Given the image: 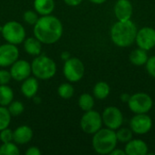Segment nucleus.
Listing matches in <instances>:
<instances>
[{
    "instance_id": "nucleus-1",
    "label": "nucleus",
    "mask_w": 155,
    "mask_h": 155,
    "mask_svg": "<svg viewBox=\"0 0 155 155\" xmlns=\"http://www.w3.org/2000/svg\"><path fill=\"white\" fill-rule=\"evenodd\" d=\"M63 24L58 17L47 15H41L34 25V36L44 45H53L60 40L63 35Z\"/></svg>"
},
{
    "instance_id": "nucleus-2",
    "label": "nucleus",
    "mask_w": 155,
    "mask_h": 155,
    "mask_svg": "<svg viewBox=\"0 0 155 155\" xmlns=\"http://www.w3.org/2000/svg\"><path fill=\"white\" fill-rule=\"evenodd\" d=\"M137 27L131 20H117L111 27L110 35L112 42L122 48L131 46L135 42Z\"/></svg>"
},
{
    "instance_id": "nucleus-3",
    "label": "nucleus",
    "mask_w": 155,
    "mask_h": 155,
    "mask_svg": "<svg viewBox=\"0 0 155 155\" xmlns=\"http://www.w3.org/2000/svg\"><path fill=\"white\" fill-rule=\"evenodd\" d=\"M93 135L92 145L95 153L98 154H110L111 152L116 148L118 140L114 130L107 127L101 128Z\"/></svg>"
},
{
    "instance_id": "nucleus-4",
    "label": "nucleus",
    "mask_w": 155,
    "mask_h": 155,
    "mask_svg": "<svg viewBox=\"0 0 155 155\" xmlns=\"http://www.w3.org/2000/svg\"><path fill=\"white\" fill-rule=\"evenodd\" d=\"M32 74L40 80H49L56 74V64L49 56L39 54L35 57L31 63Z\"/></svg>"
},
{
    "instance_id": "nucleus-5",
    "label": "nucleus",
    "mask_w": 155,
    "mask_h": 155,
    "mask_svg": "<svg viewBox=\"0 0 155 155\" xmlns=\"http://www.w3.org/2000/svg\"><path fill=\"white\" fill-rule=\"evenodd\" d=\"M1 34L6 43L15 45L22 44L26 37V32L24 25L17 21L6 22L1 27Z\"/></svg>"
},
{
    "instance_id": "nucleus-6",
    "label": "nucleus",
    "mask_w": 155,
    "mask_h": 155,
    "mask_svg": "<svg viewBox=\"0 0 155 155\" xmlns=\"http://www.w3.org/2000/svg\"><path fill=\"white\" fill-rule=\"evenodd\" d=\"M84 64L77 57H70L64 61L63 74L69 83H77L84 75Z\"/></svg>"
},
{
    "instance_id": "nucleus-7",
    "label": "nucleus",
    "mask_w": 155,
    "mask_h": 155,
    "mask_svg": "<svg viewBox=\"0 0 155 155\" xmlns=\"http://www.w3.org/2000/svg\"><path fill=\"white\" fill-rule=\"evenodd\" d=\"M127 104L130 111L134 114H148V112L153 108V101L146 93H136L130 96Z\"/></svg>"
},
{
    "instance_id": "nucleus-8",
    "label": "nucleus",
    "mask_w": 155,
    "mask_h": 155,
    "mask_svg": "<svg viewBox=\"0 0 155 155\" xmlns=\"http://www.w3.org/2000/svg\"><path fill=\"white\" fill-rule=\"evenodd\" d=\"M103 119L102 114H100L95 110H90L84 112L81 120L80 126L84 133L87 134H94L97 131H99L103 126Z\"/></svg>"
},
{
    "instance_id": "nucleus-9",
    "label": "nucleus",
    "mask_w": 155,
    "mask_h": 155,
    "mask_svg": "<svg viewBox=\"0 0 155 155\" xmlns=\"http://www.w3.org/2000/svg\"><path fill=\"white\" fill-rule=\"evenodd\" d=\"M103 124L105 127L116 131L124 124V114L116 106L106 107L102 114Z\"/></svg>"
},
{
    "instance_id": "nucleus-10",
    "label": "nucleus",
    "mask_w": 155,
    "mask_h": 155,
    "mask_svg": "<svg viewBox=\"0 0 155 155\" xmlns=\"http://www.w3.org/2000/svg\"><path fill=\"white\" fill-rule=\"evenodd\" d=\"M153 127V120L147 114H134L130 121V128L134 134L143 135L148 134Z\"/></svg>"
},
{
    "instance_id": "nucleus-11",
    "label": "nucleus",
    "mask_w": 155,
    "mask_h": 155,
    "mask_svg": "<svg viewBox=\"0 0 155 155\" xmlns=\"http://www.w3.org/2000/svg\"><path fill=\"white\" fill-rule=\"evenodd\" d=\"M135 43L139 48L149 51L155 47V29L144 26L137 30Z\"/></svg>"
},
{
    "instance_id": "nucleus-12",
    "label": "nucleus",
    "mask_w": 155,
    "mask_h": 155,
    "mask_svg": "<svg viewBox=\"0 0 155 155\" xmlns=\"http://www.w3.org/2000/svg\"><path fill=\"white\" fill-rule=\"evenodd\" d=\"M19 57V49L15 45L5 43L0 45V67L11 66Z\"/></svg>"
},
{
    "instance_id": "nucleus-13",
    "label": "nucleus",
    "mask_w": 155,
    "mask_h": 155,
    "mask_svg": "<svg viewBox=\"0 0 155 155\" xmlns=\"http://www.w3.org/2000/svg\"><path fill=\"white\" fill-rule=\"evenodd\" d=\"M10 74L12 79L17 82H22L32 74L31 64L24 59H17L10 66Z\"/></svg>"
},
{
    "instance_id": "nucleus-14",
    "label": "nucleus",
    "mask_w": 155,
    "mask_h": 155,
    "mask_svg": "<svg viewBox=\"0 0 155 155\" xmlns=\"http://www.w3.org/2000/svg\"><path fill=\"white\" fill-rule=\"evenodd\" d=\"M114 11L117 20H129L134 14V6L130 0H117L114 4Z\"/></svg>"
},
{
    "instance_id": "nucleus-15",
    "label": "nucleus",
    "mask_w": 155,
    "mask_h": 155,
    "mask_svg": "<svg viewBox=\"0 0 155 155\" xmlns=\"http://www.w3.org/2000/svg\"><path fill=\"white\" fill-rule=\"evenodd\" d=\"M124 151L127 155H146L149 148L144 141L141 139H132L126 143Z\"/></svg>"
},
{
    "instance_id": "nucleus-16",
    "label": "nucleus",
    "mask_w": 155,
    "mask_h": 155,
    "mask_svg": "<svg viewBox=\"0 0 155 155\" xmlns=\"http://www.w3.org/2000/svg\"><path fill=\"white\" fill-rule=\"evenodd\" d=\"M21 93L23 95L27 98H33L35 95H36L38 89H39V83L38 79L35 76H29L24 81H22L21 84Z\"/></svg>"
},
{
    "instance_id": "nucleus-17",
    "label": "nucleus",
    "mask_w": 155,
    "mask_h": 155,
    "mask_svg": "<svg viewBox=\"0 0 155 155\" xmlns=\"http://www.w3.org/2000/svg\"><path fill=\"white\" fill-rule=\"evenodd\" d=\"M33 130L28 125H20L14 131V142L16 144H26L33 138Z\"/></svg>"
},
{
    "instance_id": "nucleus-18",
    "label": "nucleus",
    "mask_w": 155,
    "mask_h": 155,
    "mask_svg": "<svg viewBox=\"0 0 155 155\" xmlns=\"http://www.w3.org/2000/svg\"><path fill=\"white\" fill-rule=\"evenodd\" d=\"M24 49L26 54L32 56H37L42 53V43L35 36L25 37L23 42Z\"/></svg>"
},
{
    "instance_id": "nucleus-19",
    "label": "nucleus",
    "mask_w": 155,
    "mask_h": 155,
    "mask_svg": "<svg viewBox=\"0 0 155 155\" xmlns=\"http://www.w3.org/2000/svg\"><path fill=\"white\" fill-rule=\"evenodd\" d=\"M54 6V0H34V10L40 15H51Z\"/></svg>"
},
{
    "instance_id": "nucleus-20",
    "label": "nucleus",
    "mask_w": 155,
    "mask_h": 155,
    "mask_svg": "<svg viewBox=\"0 0 155 155\" xmlns=\"http://www.w3.org/2000/svg\"><path fill=\"white\" fill-rule=\"evenodd\" d=\"M130 62L136 66H142L144 65L149 58L147 51L143 50L142 48H137L134 49V51H132V53L130 54Z\"/></svg>"
},
{
    "instance_id": "nucleus-21",
    "label": "nucleus",
    "mask_w": 155,
    "mask_h": 155,
    "mask_svg": "<svg viewBox=\"0 0 155 155\" xmlns=\"http://www.w3.org/2000/svg\"><path fill=\"white\" fill-rule=\"evenodd\" d=\"M110 92H111L110 85L106 82H104V81H100L96 83L93 89L94 96L98 100L106 99L108 95L110 94Z\"/></svg>"
},
{
    "instance_id": "nucleus-22",
    "label": "nucleus",
    "mask_w": 155,
    "mask_h": 155,
    "mask_svg": "<svg viewBox=\"0 0 155 155\" xmlns=\"http://www.w3.org/2000/svg\"><path fill=\"white\" fill-rule=\"evenodd\" d=\"M14 91L8 84L0 85V105L8 106L14 100Z\"/></svg>"
},
{
    "instance_id": "nucleus-23",
    "label": "nucleus",
    "mask_w": 155,
    "mask_h": 155,
    "mask_svg": "<svg viewBox=\"0 0 155 155\" xmlns=\"http://www.w3.org/2000/svg\"><path fill=\"white\" fill-rule=\"evenodd\" d=\"M78 105H79L80 109L84 112H87V111L92 110L94 106V96L91 95L90 94H87V93L81 94L79 99H78Z\"/></svg>"
},
{
    "instance_id": "nucleus-24",
    "label": "nucleus",
    "mask_w": 155,
    "mask_h": 155,
    "mask_svg": "<svg viewBox=\"0 0 155 155\" xmlns=\"http://www.w3.org/2000/svg\"><path fill=\"white\" fill-rule=\"evenodd\" d=\"M57 93L62 99L68 100L71 99L74 94V88L70 83H64L58 86Z\"/></svg>"
},
{
    "instance_id": "nucleus-25",
    "label": "nucleus",
    "mask_w": 155,
    "mask_h": 155,
    "mask_svg": "<svg viewBox=\"0 0 155 155\" xmlns=\"http://www.w3.org/2000/svg\"><path fill=\"white\" fill-rule=\"evenodd\" d=\"M20 150L15 142L4 143L0 146V155H19Z\"/></svg>"
},
{
    "instance_id": "nucleus-26",
    "label": "nucleus",
    "mask_w": 155,
    "mask_h": 155,
    "mask_svg": "<svg viewBox=\"0 0 155 155\" xmlns=\"http://www.w3.org/2000/svg\"><path fill=\"white\" fill-rule=\"evenodd\" d=\"M116 133V137L118 142L122 143H126L129 141H131L134 137V133L131 130V128H126V127H120L117 129Z\"/></svg>"
},
{
    "instance_id": "nucleus-27",
    "label": "nucleus",
    "mask_w": 155,
    "mask_h": 155,
    "mask_svg": "<svg viewBox=\"0 0 155 155\" xmlns=\"http://www.w3.org/2000/svg\"><path fill=\"white\" fill-rule=\"evenodd\" d=\"M11 114L9 113L6 106L0 105V131L9 126L11 123Z\"/></svg>"
},
{
    "instance_id": "nucleus-28",
    "label": "nucleus",
    "mask_w": 155,
    "mask_h": 155,
    "mask_svg": "<svg viewBox=\"0 0 155 155\" xmlns=\"http://www.w3.org/2000/svg\"><path fill=\"white\" fill-rule=\"evenodd\" d=\"M7 109L12 116H18L22 114L25 111L24 104L20 101H12L9 105L7 106Z\"/></svg>"
},
{
    "instance_id": "nucleus-29",
    "label": "nucleus",
    "mask_w": 155,
    "mask_h": 155,
    "mask_svg": "<svg viewBox=\"0 0 155 155\" xmlns=\"http://www.w3.org/2000/svg\"><path fill=\"white\" fill-rule=\"evenodd\" d=\"M23 18H24V21L26 24L34 25L37 22L39 16H38V14L35 10H27V11H25L24 13Z\"/></svg>"
},
{
    "instance_id": "nucleus-30",
    "label": "nucleus",
    "mask_w": 155,
    "mask_h": 155,
    "mask_svg": "<svg viewBox=\"0 0 155 155\" xmlns=\"http://www.w3.org/2000/svg\"><path fill=\"white\" fill-rule=\"evenodd\" d=\"M13 140H14V131H12L8 127L0 131V141L2 142V143L14 142Z\"/></svg>"
},
{
    "instance_id": "nucleus-31",
    "label": "nucleus",
    "mask_w": 155,
    "mask_h": 155,
    "mask_svg": "<svg viewBox=\"0 0 155 155\" xmlns=\"http://www.w3.org/2000/svg\"><path fill=\"white\" fill-rule=\"evenodd\" d=\"M145 67H146V71L148 72V74L152 77L155 78V55H153L148 58L145 64Z\"/></svg>"
},
{
    "instance_id": "nucleus-32",
    "label": "nucleus",
    "mask_w": 155,
    "mask_h": 155,
    "mask_svg": "<svg viewBox=\"0 0 155 155\" xmlns=\"http://www.w3.org/2000/svg\"><path fill=\"white\" fill-rule=\"evenodd\" d=\"M12 77L10 72L5 69H0V85L8 84L11 81Z\"/></svg>"
},
{
    "instance_id": "nucleus-33",
    "label": "nucleus",
    "mask_w": 155,
    "mask_h": 155,
    "mask_svg": "<svg viewBox=\"0 0 155 155\" xmlns=\"http://www.w3.org/2000/svg\"><path fill=\"white\" fill-rule=\"evenodd\" d=\"M42 152L36 146H31L25 151V155H41Z\"/></svg>"
},
{
    "instance_id": "nucleus-34",
    "label": "nucleus",
    "mask_w": 155,
    "mask_h": 155,
    "mask_svg": "<svg viewBox=\"0 0 155 155\" xmlns=\"http://www.w3.org/2000/svg\"><path fill=\"white\" fill-rule=\"evenodd\" d=\"M63 1L69 6H77L83 2V0H63Z\"/></svg>"
},
{
    "instance_id": "nucleus-35",
    "label": "nucleus",
    "mask_w": 155,
    "mask_h": 155,
    "mask_svg": "<svg viewBox=\"0 0 155 155\" xmlns=\"http://www.w3.org/2000/svg\"><path fill=\"white\" fill-rule=\"evenodd\" d=\"M110 155H126V153L124 150H121V149H117V148H114L112 152Z\"/></svg>"
},
{
    "instance_id": "nucleus-36",
    "label": "nucleus",
    "mask_w": 155,
    "mask_h": 155,
    "mask_svg": "<svg viewBox=\"0 0 155 155\" xmlns=\"http://www.w3.org/2000/svg\"><path fill=\"white\" fill-rule=\"evenodd\" d=\"M130 94H127V93H124L120 95V100L123 102V103H128L129 99H130Z\"/></svg>"
},
{
    "instance_id": "nucleus-37",
    "label": "nucleus",
    "mask_w": 155,
    "mask_h": 155,
    "mask_svg": "<svg viewBox=\"0 0 155 155\" xmlns=\"http://www.w3.org/2000/svg\"><path fill=\"white\" fill-rule=\"evenodd\" d=\"M70 57H71V54H70V53L67 52V51H64V52L61 54V59H62L63 61H66V60H68Z\"/></svg>"
},
{
    "instance_id": "nucleus-38",
    "label": "nucleus",
    "mask_w": 155,
    "mask_h": 155,
    "mask_svg": "<svg viewBox=\"0 0 155 155\" xmlns=\"http://www.w3.org/2000/svg\"><path fill=\"white\" fill-rule=\"evenodd\" d=\"M88 1H90L91 3L95 4V5H102V4L105 3L107 0H88Z\"/></svg>"
},
{
    "instance_id": "nucleus-39",
    "label": "nucleus",
    "mask_w": 155,
    "mask_h": 155,
    "mask_svg": "<svg viewBox=\"0 0 155 155\" xmlns=\"http://www.w3.org/2000/svg\"><path fill=\"white\" fill-rule=\"evenodd\" d=\"M33 100H34L35 104H39L41 103V98L38 97V96H36V95H35V96L33 97Z\"/></svg>"
}]
</instances>
